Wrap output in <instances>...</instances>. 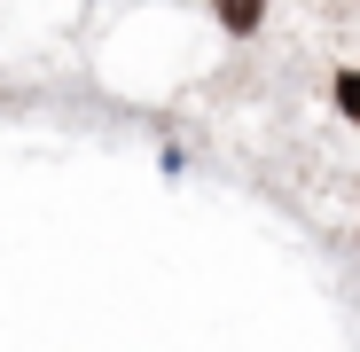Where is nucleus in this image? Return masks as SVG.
<instances>
[{"label":"nucleus","instance_id":"nucleus-2","mask_svg":"<svg viewBox=\"0 0 360 352\" xmlns=\"http://www.w3.org/2000/svg\"><path fill=\"white\" fill-rule=\"evenodd\" d=\"M337 110L360 126V63H345V71H337Z\"/></svg>","mask_w":360,"mask_h":352},{"label":"nucleus","instance_id":"nucleus-1","mask_svg":"<svg viewBox=\"0 0 360 352\" xmlns=\"http://www.w3.org/2000/svg\"><path fill=\"white\" fill-rule=\"evenodd\" d=\"M212 16H219L235 39H243V32H259V24H266V0H212Z\"/></svg>","mask_w":360,"mask_h":352}]
</instances>
